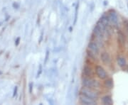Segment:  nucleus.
Returning <instances> with one entry per match:
<instances>
[{
	"label": "nucleus",
	"instance_id": "f257e3e1",
	"mask_svg": "<svg viewBox=\"0 0 128 105\" xmlns=\"http://www.w3.org/2000/svg\"><path fill=\"white\" fill-rule=\"evenodd\" d=\"M82 85L86 88L92 89V88H96L99 87L100 84L96 80H93L91 78H85L82 79Z\"/></svg>",
	"mask_w": 128,
	"mask_h": 105
},
{
	"label": "nucleus",
	"instance_id": "f03ea898",
	"mask_svg": "<svg viewBox=\"0 0 128 105\" xmlns=\"http://www.w3.org/2000/svg\"><path fill=\"white\" fill-rule=\"evenodd\" d=\"M81 93L83 96L89 97V98H90L92 100H96L98 98V94L96 92L90 90L89 88H82L81 90Z\"/></svg>",
	"mask_w": 128,
	"mask_h": 105
},
{
	"label": "nucleus",
	"instance_id": "7ed1b4c3",
	"mask_svg": "<svg viewBox=\"0 0 128 105\" xmlns=\"http://www.w3.org/2000/svg\"><path fill=\"white\" fill-rule=\"evenodd\" d=\"M96 73L97 76L101 80H105L108 77V74L105 70V69L100 65H98L96 67Z\"/></svg>",
	"mask_w": 128,
	"mask_h": 105
},
{
	"label": "nucleus",
	"instance_id": "20e7f679",
	"mask_svg": "<svg viewBox=\"0 0 128 105\" xmlns=\"http://www.w3.org/2000/svg\"><path fill=\"white\" fill-rule=\"evenodd\" d=\"M80 103L82 104V105H96V100H92L89 97H87L86 96L81 97H80Z\"/></svg>",
	"mask_w": 128,
	"mask_h": 105
},
{
	"label": "nucleus",
	"instance_id": "39448f33",
	"mask_svg": "<svg viewBox=\"0 0 128 105\" xmlns=\"http://www.w3.org/2000/svg\"><path fill=\"white\" fill-rule=\"evenodd\" d=\"M108 16V18L110 19V22H112L113 24L118 23V15H117L115 11H110Z\"/></svg>",
	"mask_w": 128,
	"mask_h": 105
},
{
	"label": "nucleus",
	"instance_id": "423d86ee",
	"mask_svg": "<svg viewBox=\"0 0 128 105\" xmlns=\"http://www.w3.org/2000/svg\"><path fill=\"white\" fill-rule=\"evenodd\" d=\"M88 48H89V50H90L91 52H92L93 53H95L96 55L98 54L99 52H100V50H99L98 46V45L96 44V43H94V42H90V43H88Z\"/></svg>",
	"mask_w": 128,
	"mask_h": 105
},
{
	"label": "nucleus",
	"instance_id": "0eeeda50",
	"mask_svg": "<svg viewBox=\"0 0 128 105\" xmlns=\"http://www.w3.org/2000/svg\"><path fill=\"white\" fill-rule=\"evenodd\" d=\"M101 60L102 61L103 63L105 64H109L110 63V56L109 55L108 53H106V52H104L101 54Z\"/></svg>",
	"mask_w": 128,
	"mask_h": 105
},
{
	"label": "nucleus",
	"instance_id": "6e6552de",
	"mask_svg": "<svg viewBox=\"0 0 128 105\" xmlns=\"http://www.w3.org/2000/svg\"><path fill=\"white\" fill-rule=\"evenodd\" d=\"M117 63L120 68H124L127 65V61L126 59L122 57V56H119L117 58Z\"/></svg>",
	"mask_w": 128,
	"mask_h": 105
},
{
	"label": "nucleus",
	"instance_id": "1a4fd4ad",
	"mask_svg": "<svg viewBox=\"0 0 128 105\" xmlns=\"http://www.w3.org/2000/svg\"><path fill=\"white\" fill-rule=\"evenodd\" d=\"M82 73H83V75H85V76H86L88 78H90V77H91L92 76V69L90 68V67H88V66H85L84 68H83V70H82Z\"/></svg>",
	"mask_w": 128,
	"mask_h": 105
},
{
	"label": "nucleus",
	"instance_id": "9d476101",
	"mask_svg": "<svg viewBox=\"0 0 128 105\" xmlns=\"http://www.w3.org/2000/svg\"><path fill=\"white\" fill-rule=\"evenodd\" d=\"M102 102L103 105H111L113 104V102H112V100L111 98V97L109 96V95H105L102 98Z\"/></svg>",
	"mask_w": 128,
	"mask_h": 105
},
{
	"label": "nucleus",
	"instance_id": "9b49d317",
	"mask_svg": "<svg viewBox=\"0 0 128 105\" xmlns=\"http://www.w3.org/2000/svg\"><path fill=\"white\" fill-rule=\"evenodd\" d=\"M93 33H94V34L97 37H98L100 38H103V33H104V32L102 31L100 28H99V27L97 25L93 28Z\"/></svg>",
	"mask_w": 128,
	"mask_h": 105
},
{
	"label": "nucleus",
	"instance_id": "f8f14e48",
	"mask_svg": "<svg viewBox=\"0 0 128 105\" xmlns=\"http://www.w3.org/2000/svg\"><path fill=\"white\" fill-rule=\"evenodd\" d=\"M100 21L102 23H103L106 27L109 25V23H110V19L108 18V16H105V15L102 16L101 17L100 19Z\"/></svg>",
	"mask_w": 128,
	"mask_h": 105
},
{
	"label": "nucleus",
	"instance_id": "ddd939ff",
	"mask_svg": "<svg viewBox=\"0 0 128 105\" xmlns=\"http://www.w3.org/2000/svg\"><path fill=\"white\" fill-rule=\"evenodd\" d=\"M105 86L109 89H112L113 87V80L112 79H108L104 82Z\"/></svg>",
	"mask_w": 128,
	"mask_h": 105
},
{
	"label": "nucleus",
	"instance_id": "4468645a",
	"mask_svg": "<svg viewBox=\"0 0 128 105\" xmlns=\"http://www.w3.org/2000/svg\"><path fill=\"white\" fill-rule=\"evenodd\" d=\"M97 26H98L99 27V28H100L102 31L105 32V31L106 30V26H105L104 25V24H103V23H102L100 21H98V22L97 23Z\"/></svg>",
	"mask_w": 128,
	"mask_h": 105
},
{
	"label": "nucleus",
	"instance_id": "2eb2a0df",
	"mask_svg": "<svg viewBox=\"0 0 128 105\" xmlns=\"http://www.w3.org/2000/svg\"><path fill=\"white\" fill-rule=\"evenodd\" d=\"M87 53H88V56H89L90 58H92V60H96L97 59L96 57V54H95V53H92V52H91V51H89V50H88Z\"/></svg>",
	"mask_w": 128,
	"mask_h": 105
},
{
	"label": "nucleus",
	"instance_id": "dca6fc26",
	"mask_svg": "<svg viewBox=\"0 0 128 105\" xmlns=\"http://www.w3.org/2000/svg\"><path fill=\"white\" fill-rule=\"evenodd\" d=\"M118 38H119V41H120L121 43H124V37L123 34L121 32L118 33Z\"/></svg>",
	"mask_w": 128,
	"mask_h": 105
},
{
	"label": "nucleus",
	"instance_id": "f3484780",
	"mask_svg": "<svg viewBox=\"0 0 128 105\" xmlns=\"http://www.w3.org/2000/svg\"><path fill=\"white\" fill-rule=\"evenodd\" d=\"M78 4L76 7V11H75V18H74V24H76L77 18H78Z\"/></svg>",
	"mask_w": 128,
	"mask_h": 105
},
{
	"label": "nucleus",
	"instance_id": "a211bd4d",
	"mask_svg": "<svg viewBox=\"0 0 128 105\" xmlns=\"http://www.w3.org/2000/svg\"><path fill=\"white\" fill-rule=\"evenodd\" d=\"M48 56H49V51L47 50V51H46V58H45V61H44V63H45V64L47 63V60H48Z\"/></svg>",
	"mask_w": 128,
	"mask_h": 105
},
{
	"label": "nucleus",
	"instance_id": "6ab92c4d",
	"mask_svg": "<svg viewBox=\"0 0 128 105\" xmlns=\"http://www.w3.org/2000/svg\"><path fill=\"white\" fill-rule=\"evenodd\" d=\"M17 90H18V87H15V88H14V93H13V97H14L16 95V94H17Z\"/></svg>",
	"mask_w": 128,
	"mask_h": 105
},
{
	"label": "nucleus",
	"instance_id": "aec40b11",
	"mask_svg": "<svg viewBox=\"0 0 128 105\" xmlns=\"http://www.w3.org/2000/svg\"><path fill=\"white\" fill-rule=\"evenodd\" d=\"M13 7H14V9H18V7H19V4H18V3H16V2H14V3H13Z\"/></svg>",
	"mask_w": 128,
	"mask_h": 105
},
{
	"label": "nucleus",
	"instance_id": "412c9836",
	"mask_svg": "<svg viewBox=\"0 0 128 105\" xmlns=\"http://www.w3.org/2000/svg\"><path fill=\"white\" fill-rule=\"evenodd\" d=\"M32 89H33V84L31 82L29 83V93L30 94L32 92Z\"/></svg>",
	"mask_w": 128,
	"mask_h": 105
},
{
	"label": "nucleus",
	"instance_id": "4be33fe9",
	"mask_svg": "<svg viewBox=\"0 0 128 105\" xmlns=\"http://www.w3.org/2000/svg\"><path fill=\"white\" fill-rule=\"evenodd\" d=\"M19 41H20V38L18 37V38H16V40L15 41V45H16V46H17L19 44Z\"/></svg>",
	"mask_w": 128,
	"mask_h": 105
},
{
	"label": "nucleus",
	"instance_id": "5701e85b",
	"mask_svg": "<svg viewBox=\"0 0 128 105\" xmlns=\"http://www.w3.org/2000/svg\"><path fill=\"white\" fill-rule=\"evenodd\" d=\"M126 28H127V31H128V23L127 24V26H126Z\"/></svg>",
	"mask_w": 128,
	"mask_h": 105
},
{
	"label": "nucleus",
	"instance_id": "b1692460",
	"mask_svg": "<svg viewBox=\"0 0 128 105\" xmlns=\"http://www.w3.org/2000/svg\"><path fill=\"white\" fill-rule=\"evenodd\" d=\"M127 70H128V65L127 66Z\"/></svg>",
	"mask_w": 128,
	"mask_h": 105
},
{
	"label": "nucleus",
	"instance_id": "393cba45",
	"mask_svg": "<svg viewBox=\"0 0 128 105\" xmlns=\"http://www.w3.org/2000/svg\"><path fill=\"white\" fill-rule=\"evenodd\" d=\"M2 72L0 71V75H2Z\"/></svg>",
	"mask_w": 128,
	"mask_h": 105
},
{
	"label": "nucleus",
	"instance_id": "a878e982",
	"mask_svg": "<svg viewBox=\"0 0 128 105\" xmlns=\"http://www.w3.org/2000/svg\"><path fill=\"white\" fill-rule=\"evenodd\" d=\"M2 24V22H0V26H1Z\"/></svg>",
	"mask_w": 128,
	"mask_h": 105
}]
</instances>
